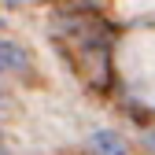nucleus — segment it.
<instances>
[{
    "instance_id": "f257e3e1",
    "label": "nucleus",
    "mask_w": 155,
    "mask_h": 155,
    "mask_svg": "<svg viewBox=\"0 0 155 155\" xmlns=\"http://www.w3.org/2000/svg\"><path fill=\"white\" fill-rule=\"evenodd\" d=\"M122 67L129 74L133 89L144 92L148 100H155V33L129 41V48L122 52Z\"/></svg>"
}]
</instances>
